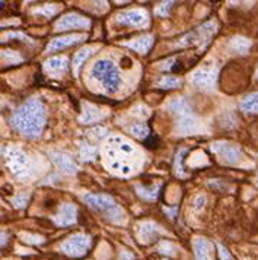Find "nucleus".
<instances>
[{
  "instance_id": "1",
  "label": "nucleus",
  "mask_w": 258,
  "mask_h": 260,
  "mask_svg": "<svg viewBox=\"0 0 258 260\" xmlns=\"http://www.w3.org/2000/svg\"><path fill=\"white\" fill-rule=\"evenodd\" d=\"M46 108L36 98L26 100L11 118V124L16 132L26 138H38L46 126Z\"/></svg>"
},
{
  "instance_id": "2",
  "label": "nucleus",
  "mask_w": 258,
  "mask_h": 260,
  "mask_svg": "<svg viewBox=\"0 0 258 260\" xmlns=\"http://www.w3.org/2000/svg\"><path fill=\"white\" fill-rule=\"evenodd\" d=\"M83 202L95 209L96 212H99L105 219L114 222V224H123L126 216L123 209L117 205V202L114 201L111 196L108 194H91L86 193L83 194Z\"/></svg>"
},
{
  "instance_id": "3",
  "label": "nucleus",
  "mask_w": 258,
  "mask_h": 260,
  "mask_svg": "<svg viewBox=\"0 0 258 260\" xmlns=\"http://www.w3.org/2000/svg\"><path fill=\"white\" fill-rule=\"evenodd\" d=\"M91 76L102 85L106 92L114 94L121 86V75L114 61L109 59H101L95 61L91 69Z\"/></svg>"
},
{
  "instance_id": "4",
  "label": "nucleus",
  "mask_w": 258,
  "mask_h": 260,
  "mask_svg": "<svg viewBox=\"0 0 258 260\" xmlns=\"http://www.w3.org/2000/svg\"><path fill=\"white\" fill-rule=\"evenodd\" d=\"M216 32V22L214 21H209L204 22L203 25L197 26L196 29H193L191 32H188L182 38L178 40L176 47H188V46H199L200 48H204L211 37Z\"/></svg>"
},
{
  "instance_id": "5",
  "label": "nucleus",
  "mask_w": 258,
  "mask_h": 260,
  "mask_svg": "<svg viewBox=\"0 0 258 260\" xmlns=\"http://www.w3.org/2000/svg\"><path fill=\"white\" fill-rule=\"evenodd\" d=\"M5 159L6 164L9 167V170L12 171L16 177L24 178L29 176L31 173V162L28 159V156L25 154L22 149L19 148H8L5 151Z\"/></svg>"
},
{
  "instance_id": "6",
  "label": "nucleus",
  "mask_w": 258,
  "mask_h": 260,
  "mask_svg": "<svg viewBox=\"0 0 258 260\" xmlns=\"http://www.w3.org/2000/svg\"><path fill=\"white\" fill-rule=\"evenodd\" d=\"M91 237L86 234H75L69 237L67 240H64L60 244V250L70 257H82L86 254L88 248L91 247Z\"/></svg>"
},
{
  "instance_id": "7",
  "label": "nucleus",
  "mask_w": 258,
  "mask_h": 260,
  "mask_svg": "<svg viewBox=\"0 0 258 260\" xmlns=\"http://www.w3.org/2000/svg\"><path fill=\"white\" fill-rule=\"evenodd\" d=\"M217 79V71L214 68H199L190 75V82L201 91H213Z\"/></svg>"
},
{
  "instance_id": "8",
  "label": "nucleus",
  "mask_w": 258,
  "mask_h": 260,
  "mask_svg": "<svg viewBox=\"0 0 258 260\" xmlns=\"http://www.w3.org/2000/svg\"><path fill=\"white\" fill-rule=\"evenodd\" d=\"M210 149L216 155L220 156L222 162L225 164H229V166H234L238 164L242 158L241 154V149L231 142H225V141H219V142H213L210 145Z\"/></svg>"
},
{
  "instance_id": "9",
  "label": "nucleus",
  "mask_w": 258,
  "mask_h": 260,
  "mask_svg": "<svg viewBox=\"0 0 258 260\" xmlns=\"http://www.w3.org/2000/svg\"><path fill=\"white\" fill-rule=\"evenodd\" d=\"M89 26H91V21L88 18H85L79 13H67L64 16H61L54 24V29L56 31H66V29H73V28L86 29Z\"/></svg>"
},
{
  "instance_id": "10",
  "label": "nucleus",
  "mask_w": 258,
  "mask_h": 260,
  "mask_svg": "<svg viewBox=\"0 0 258 260\" xmlns=\"http://www.w3.org/2000/svg\"><path fill=\"white\" fill-rule=\"evenodd\" d=\"M175 130L178 135H194L200 130V123L197 118L193 116V111L186 113V114H181L176 117V126Z\"/></svg>"
},
{
  "instance_id": "11",
  "label": "nucleus",
  "mask_w": 258,
  "mask_h": 260,
  "mask_svg": "<svg viewBox=\"0 0 258 260\" xmlns=\"http://www.w3.org/2000/svg\"><path fill=\"white\" fill-rule=\"evenodd\" d=\"M118 24L133 25V26H143L148 22V13L143 9H131L126 12H120L116 18Z\"/></svg>"
},
{
  "instance_id": "12",
  "label": "nucleus",
  "mask_w": 258,
  "mask_h": 260,
  "mask_svg": "<svg viewBox=\"0 0 258 260\" xmlns=\"http://www.w3.org/2000/svg\"><path fill=\"white\" fill-rule=\"evenodd\" d=\"M50 156L53 159V162L59 167L60 170L66 174H76L78 173V166L75 164V161L70 158V155L61 151H53L50 152Z\"/></svg>"
},
{
  "instance_id": "13",
  "label": "nucleus",
  "mask_w": 258,
  "mask_h": 260,
  "mask_svg": "<svg viewBox=\"0 0 258 260\" xmlns=\"http://www.w3.org/2000/svg\"><path fill=\"white\" fill-rule=\"evenodd\" d=\"M83 40H86L85 34H70V36H63L59 38H54L50 41V44L47 46V51H57L61 48L70 47L73 44H78Z\"/></svg>"
},
{
  "instance_id": "14",
  "label": "nucleus",
  "mask_w": 258,
  "mask_h": 260,
  "mask_svg": "<svg viewBox=\"0 0 258 260\" xmlns=\"http://www.w3.org/2000/svg\"><path fill=\"white\" fill-rule=\"evenodd\" d=\"M137 237L140 240L141 243L148 244V243H152L153 240L156 238V236L159 233H162L161 226L156 225L155 222H151V221H146V222H141V224L137 225Z\"/></svg>"
},
{
  "instance_id": "15",
  "label": "nucleus",
  "mask_w": 258,
  "mask_h": 260,
  "mask_svg": "<svg viewBox=\"0 0 258 260\" xmlns=\"http://www.w3.org/2000/svg\"><path fill=\"white\" fill-rule=\"evenodd\" d=\"M54 222L60 226H67L76 222V208L70 203H63L59 213L54 216Z\"/></svg>"
},
{
  "instance_id": "16",
  "label": "nucleus",
  "mask_w": 258,
  "mask_h": 260,
  "mask_svg": "<svg viewBox=\"0 0 258 260\" xmlns=\"http://www.w3.org/2000/svg\"><path fill=\"white\" fill-rule=\"evenodd\" d=\"M193 248H194L196 260H211V246L207 240L196 237L193 240Z\"/></svg>"
},
{
  "instance_id": "17",
  "label": "nucleus",
  "mask_w": 258,
  "mask_h": 260,
  "mask_svg": "<svg viewBox=\"0 0 258 260\" xmlns=\"http://www.w3.org/2000/svg\"><path fill=\"white\" fill-rule=\"evenodd\" d=\"M105 117V114L94 104H85L83 106L82 116L79 117V121L83 124H89V123H95L99 121L101 118Z\"/></svg>"
},
{
  "instance_id": "18",
  "label": "nucleus",
  "mask_w": 258,
  "mask_h": 260,
  "mask_svg": "<svg viewBox=\"0 0 258 260\" xmlns=\"http://www.w3.org/2000/svg\"><path fill=\"white\" fill-rule=\"evenodd\" d=\"M67 69V59L66 57H51L44 63V71L51 75L63 73Z\"/></svg>"
},
{
  "instance_id": "19",
  "label": "nucleus",
  "mask_w": 258,
  "mask_h": 260,
  "mask_svg": "<svg viewBox=\"0 0 258 260\" xmlns=\"http://www.w3.org/2000/svg\"><path fill=\"white\" fill-rule=\"evenodd\" d=\"M153 37L152 36H141L136 40H131L129 43H126V47L131 48V50H136L141 54H144L149 48L152 47Z\"/></svg>"
},
{
  "instance_id": "20",
  "label": "nucleus",
  "mask_w": 258,
  "mask_h": 260,
  "mask_svg": "<svg viewBox=\"0 0 258 260\" xmlns=\"http://www.w3.org/2000/svg\"><path fill=\"white\" fill-rule=\"evenodd\" d=\"M166 108H168L171 113H174L176 117L181 116V114H186V113H190V111H191V106H190V103H188L186 98H174V100H171V101L168 103Z\"/></svg>"
},
{
  "instance_id": "21",
  "label": "nucleus",
  "mask_w": 258,
  "mask_h": 260,
  "mask_svg": "<svg viewBox=\"0 0 258 260\" xmlns=\"http://www.w3.org/2000/svg\"><path fill=\"white\" fill-rule=\"evenodd\" d=\"M96 47L95 46H88V47H83L81 48L76 54H75V57H73V73H75V76L78 75V72L81 69V66L83 64V61L88 59L91 54H92V51H95Z\"/></svg>"
},
{
  "instance_id": "22",
  "label": "nucleus",
  "mask_w": 258,
  "mask_h": 260,
  "mask_svg": "<svg viewBox=\"0 0 258 260\" xmlns=\"http://www.w3.org/2000/svg\"><path fill=\"white\" fill-rule=\"evenodd\" d=\"M251 47V41L246 40L244 37H234L231 41H229V48L238 53V54H245L246 51Z\"/></svg>"
},
{
  "instance_id": "23",
  "label": "nucleus",
  "mask_w": 258,
  "mask_h": 260,
  "mask_svg": "<svg viewBox=\"0 0 258 260\" xmlns=\"http://www.w3.org/2000/svg\"><path fill=\"white\" fill-rule=\"evenodd\" d=\"M241 110L244 113H258V92L246 95L241 101Z\"/></svg>"
},
{
  "instance_id": "24",
  "label": "nucleus",
  "mask_w": 258,
  "mask_h": 260,
  "mask_svg": "<svg viewBox=\"0 0 258 260\" xmlns=\"http://www.w3.org/2000/svg\"><path fill=\"white\" fill-rule=\"evenodd\" d=\"M130 133L139 139H144L148 135H149V127L144 124V123H134L131 127H130Z\"/></svg>"
},
{
  "instance_id": "25",
  "label": "nucleus",
  "mask_w": 258,
  "mask_h": 260,
  "mask_svg": "<svg viewBox=\"0 0 258 260\" xmlns=\"http://www.w3.org/2000/svg\"><path fill=\"white\" fill-rule=\"evenodd\" d=\"M179 83H181V81L176 76H164L158 82V86L162 88V89H172V88H178Z\"/></svg>"
},
{
  "instance_id": "26",
  "label": "nucleus",
  "mask_w": 258,
  "mask_h": 260,
  "mask_svg": "<svg viewBox=\"0 0 258 260\" xmlns=\"http://www.w3.org/2000/svg\"><path fill=\"white\" fill-rule=\"evenodd\" d=\"M95 154H96L95 148L89 146V145H88L86 142L81 143V148H79V155H81L82 161H92V159L95 158Z\"/></svg>"
},
{
  "instance_id": "27",
  "label": "nucleus",
  "mask_w": 258,
  "mask_h": 260,
  "mask_svg": "<svg viewBox=\"0 0 258 260\" xmlns=\"http://www.w3.org/2000/svg\"><path fill=\"white\" fill-rule=\"evenodd\" d=\"M136 191H137V194H139L140 198L146 199V201H155V199L158 198L159 186H156L153 190H148L144 189V187H141V186H137V187H136Z\"/></svg>"
},
{
  "instance_id": "28",
  "label": "nucleus",
  "mask_w": 258,
  "mask_h": 260,
  "mask_svg": "<svg viewBox=\"0 0 258 260\" xmlns=\"http://www.w3.org/2000/svg\"><path fill=\"white\" fill-rule=\"evenodd\" d=\"M32 12L35 13V15H44L46 18H50V16H53L54 13L57 12V8H54L53 5H47V6H44V8L34 9Z\"/></svg>"
},
{
  "instance_id": "29",
  "label": "nucleus",
  "mask_w": 258,
  "mask_h": 260,
  "mask_svg": "<svg viewBox=\"0 0 258 260\" xmlns=\"http://www.w3.org/2000/svg\"><path fill=\"white\" fill-rule=\"evenodd\" d=\"M172 5H174L172 2H164L161 5H158L156 9H155V15L156 16H166L169 13V9H171Z\"/></svg>"
},
{
  "instance_id": "30",
  "label": "nucleus",
  "mask_w": 258,
  "mask_h": 260,
  "mask_svg": "<svg viewBox=\"0 0 258 260\" xmlns=\"http://www.w3.org/2000/svg\"><path fill=\"white\" fill-rule=\"evenodd\" d=\"M21 237L24 238V241L28 243V244H41L44 241V238L41 236H32V234H28V233L21 234Z\"/></svg>"
},
{
  "instance_id": "31",
  "label": "nucleus",
  "mask_w": 258,
  "mask_h": 260,
  "mask_svg": "<svg viewBox=\"0 0 258 260\" xmlns=\"http://www.w3.org/2000/svg\"><path fill=\"white\" fill-rule=\"evenodd\" d=\"M28 194H18V196H15L12 199V203L15 208H24L25 205L28 203Z\"/></svg>"
},
{
  "instance_id": "32",
  "label": "nucleus",
  "mask_w": 258,
  "mask_h": 260,
  "mask_svg": "<svg viewBox=\"0 0 258 260\" xmlns=\"http://www.w3.org/2000/svg\"><path fill=\"white\" fill-rule=\"evenodd\" d=\"M186 154V149H181V151H178V154L175 156V168H176V174L179 176V177H182L184 176V173H182V168H181V159H182V155Z\"/></svg>"
},
{
  "instance_id": "33",
  "label": "nucleus",
  "mask_w": 258,
  "mask_h": 260,
  "mask_svg": "<svg viewBox=\"0 0 258 260\" xmlns=\"http://www.w3.org/2000/svg\"><path fill=\"white\" fill-rule=\"evenodd\" d=\"M217 251H219L220 260H234V257L229 253V250L225 247V246H222V244H217Z\"/></svg>"
},
{
  "instance_id": "34",
  "label": "nucleus",
  "mask_w": 258,
  "mask_h": 260,
  "mask_svg": "<svg viewBox=\"0 0 258 260\" xmlns=\"http://www.w3.org/2000/svg\"><path fill=\"white\" fill-rule=\"evenodd\" d=\"M207 203V199H206V196H203V194H199L194 202H193V206H194V209L196 211H200V209H203L204 208V205Z\"/></svg>"
},
{
  "instance_id": "35",
  "label": "nucleus",
  "mask_w": 258,
  "mask_h": 260,
  "mask_svg": "<svg viewBox=\"0 0 258 260\" xmlns=\"http://www.w3.org/2000/svg\"><path fill=\"white\" fill-rule=\"evenodd\" d=\"M159 250H161V253H165V254H175L174 246L171 243H168V241H162L159 244Z\"/></svg>"
},
{
  "instance_id": "36",
  "label": "nucleus",
  "mask_w": 258,
  "mask_h": 260,
  "mask_svg": "<svg viewBox=\"0 0 258 260\" xmlns=\"http://www.w3.org/2000/svg\"><path fill=\"white\" fill-rule=\"evenodd\" d=\"M134 257H133V254L130 253V251H121L120 253V257H118V260H133Z\"/></svg>"
},
{
  "instance_id": "37",
  "label": "nucleus",
  "mask_w": 258,
  "mask_h": 260,
  "mask_svg": "<svg viewBox=\"0 0 258 260\" xmlns=\"http://www.w3.org/2000/svg\"><path fill=\"white\" fill-rule=\"evenodd\" d=\"M6 241H8V234H5V233H0V246L6 244Z\"/></svg>"
}]
</instances>
